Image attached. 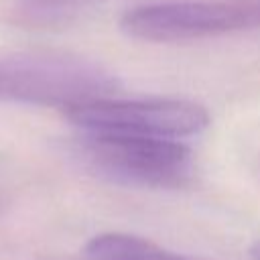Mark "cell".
<instances>
[{
	"mask_svg": "<svg viewBox=\"0 0 260 260\" xmlns=\"http://www.w3.org/2000/svg\"><path fill=\"white\" fill-rule=\"evenodd\" d=\"M118 79L98 61L65 51L0 53V98L63 112L116 95Z\"/></svg>",
	"mask_w": 260,
	"mask_h": 260,
	"instance_id": "6da1fadb",
	"label": "cell"
},
{
	"mask_svg": "<svg viewBox=\"0 0 260 260\" xmlns=\"http://www.w3.org/2000/svg\"><path fill=\"white\" fill-rule=\"evenodd\" d=\"M81 154L104 179L146 189H181L195 171L191 148L173 138L85 134Z\"/></svg>",
	"mask_w": 260,
	"mask_h": 260,
	"instance_id": "7a4b0ae2",
	"label": "cell"
},
{
	"mask_svg": "<svg viewBox=\"0 0 260 260\" xmlns=\"http://www.w3.org/2000/svg\"><path fill=\"white\" fill-rule=\"evenodd\" d=\"M126 35L148 43L197 41L260 28L258 0H160L122 14Z\"/></svg>",
	"mask_w": 260,
	"mask_h": 260,
	"instance_id": "3957f363",
	"label": "cell"
},
{
	"mask_svg": "<svg viewBox=\"0 0 260 260\" xmlns=\"http://www.w3.org/2000/svg\"><path fill=\"white\" fill-rule=\"evenodd\" d=\"M83 134H134L189 138L209 126V112L185 98H102L65 112Z\"/></svg>",
	"mask_w": 260,
	"mask_h": 260,
	"instance_id": "277c9868",
	"label": "cell"
},
{
	"mask_svg": "<svg viewBox=\"0 0 260 260\" xmlns=\"http://www.w3.org/2000/svg\"><path fill=\"white\" fill-rule=\"evenodd\" d=\"M87 260H203L167 250L146 238L122 232L98 234L85 244Z\"/></svg>",
	"mask_w": 260,
	"mask_h": 260,
	"instance_id": "5b68a950",
	"label": "cell"
},
{
	"mask_svg": "<svg viewBox=\"0 0 260 260\" xmlns=\"http://www.w3.org/2000/svg\"><path fill=\"white\" fill-rule=\"evenodd\" d=\"M91 0H20V16L35 26H55L73 18Z\"/></svg>",
	"mask_w": 260,
	"mask_h": 260,
	"instance_id": "8992f818",
	"label": "cell"
},
{
	"mask_svg": "<svg viewBox=\"0 0 260 260\" xmlns=\"http://www.w3.org/2000/svg\"><path fill=\"white\" fill-rule=\"evenodd\" d=\"M250 258L252 260H260V240H256L250 248Z\"/></svg>",
	"mask_w": 260,
	"mask_h": 260,
	"instance_id": "52a82bcc",
	"label": "cell"
}]
</instances>
